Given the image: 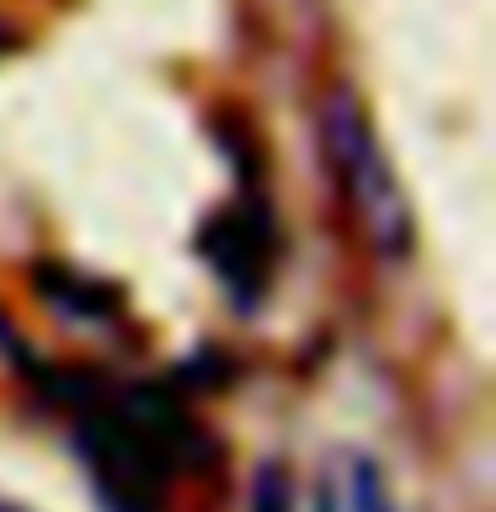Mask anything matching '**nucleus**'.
I'll return each instance as SVG.
<instances>
[{
    "mask_svg": "<svg viewBox=\"0 0 496 512\" xmlns=\"http://www.w3.org/2000/svg\"><path fill=\"white\" fill-rule=\"evenodd\" d=\"M251 512H294V480H288V464H278V459L256 464Z\"/></svg>",
    "mask_w": 496,
    "mask_h": 512,
    "instance_id": "nucleus-5",
    "label": "nucleus"
},
{
    "mask_svg": "<svg viewBox=\"0 0 496 512\" xmlns=\"http://www.w3.org/2000/svg\"><path fill=\"white\" fill-rule=\"evenodd\" d=\"M198 251L203 262L219 272V283L240 299H256L267 288V272H272V256H278V230H272V214L262 198H240L235 208H224L203 224L198 235Z\"/></svg>",
    "mask_w": 496,
    "mask_h": 512,
    "instance_id": "nucleus-3",
    "label": "nucleus"
},
{
    "mask_svg": "<svg viewBox=\"0 0 496 512\" xmlns=\"http://www.w3.org/2000/svg\"><path fill=\"white\" fill-rule=\"evenodd\" d=\"M315 512H395L379 459L368 448L336 443L315 475Z\"/></svg>",
    "mask_w": 496,
    "mask_h": 512,
    "instance_id": "nucleus-4",
    "label": "nucleus"
},
{
    "mask_svg": "<svg viewBox=\"0 0 496 512\" xmlns=\"http://www.w3.org/2000/svg\"><path fill=\"white\" fill-rule=\"evenodd\" d=\"M75 454L107 512H160L176 464L192 454V422L166 384L75 400Z\"/></svg>",
    "mask_w": 496,
    "mask_h": 512,
    "instance_id": "nucleus-1",
    "label": "nucleus"
},
{
    "mask_svg": "<svg viewBox=\"0 0 496 512\" xmlns=\"http://www.w3.org/2000/svg\"><path fill=\"white\" fill-rule=\"evenodd\" d=\"M320 144H326V160L336 166V182H342L352 214H358L368 246H374L384 262H406L411 256V208L406 192H400L390 160H384L374 128H368L358 96L347 86H336L326 102H320Z\"/></svg>",
    "mask_w": 496,
    "mask_h": 512,
    "instance_id": "nucleus-2",
    "label": "nucleus"
},
{
    "mask_svg": "<svg viewBox=\"0 0 496 512\" xmlns=\"http://www.w3.org/2000/svg\"><path fill=\"white\" fill-rule=\"evenodd\" d=\"M0 512H32V507H16V502H6V496H0Z\"/></svg>",
    "mask_w": 496,
    "mask_h": 512,
    "instance_id": "nucleus-6",
    "label": "nucleus"
}]
</instances>
